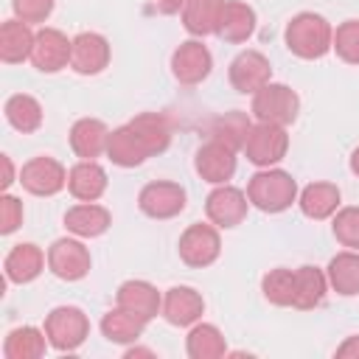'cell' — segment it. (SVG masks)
Masks as SVG:
<instances>
[{"label":"cell","instance_id":"1","mask_svg":"<svg viewBox=\"0 0 359 359\" xmlns=\"http://www.w3.org/2000/svg\"><path fill=\"white\" fill-rule=\"evenodd\" d=\"M283 39H286V48L297 59H323L331 50L334 28L323 14L300 11L286 22Z\"/></svg>","mask_w":359,"mask_h":359},{"label":"cell","instance_id":"2","mask_svg":"<svg viewBox=\"0 0 359 359\" xmlns=\"http://www.w3.org/2000/svg\"><path fill=\"white\" fill-rule=\"evenodd\" d=\"M247 199L264 213H283L297 202V182L283 168H261L247 182Z\"/></svg>","mask_w":359,"mask_h":359},{"label":"cell","instance_id":"3","mask_svg":"<svg viewBox=\"0 0 359 359\" xmlns=\"http://www.w3.org/2000/svg\"><path fill=\"white\" fill-rule=\"evenodd\" d=\"M250 112L255 121L261 123H278V126H289L297 121L300 112V98L289 84L280 81H269L264 84L250 104Z\"/></svg>","mask_w":359,"mask_h":359},{"label":"cell","instance_id":"4","mask_svg":"<svg viewBox=\"0 0 359 359\" xmlns=\"http://www.w3.org/2000/svg\"><path fill=\"white\" fill-rule=\"evenodd\" d=\"M45 334L50 348L62 353H73L90 337V320L79 306H56L45 317Z\"/></svg>","mask_w":359,"mask_h":359},{"label":"cell","instance_id":"5","mask_svg":"<svg viewBox=\"0 0 359 359\" xmlns=\"http://www.w3.org/2000/svg\"><path fill=\"white\" fill-rule=\"evenodd\" d=\"M247 160L258 168H272L278 165L286 151H289V135H286V126H278V123H261L255 121L247 140H244V149Z\"/></svg>","mask_w":359,"mask_h":359},{"label":"cell","instance_id":"6","mask_svg":"<svg viewBox=\"0 0 359 359\" xmlns=\"http://www.w3.org/2000/svg\"><path fill=\"white\" fill-rule=\"evenodd\" d=\"M177 252H180V261L185 266H194V269H205L210 266L219 252H222V236H219V227L210 224V222H196V224H188L180 236V244H177Z\"/></svg>","mask_w":359,"mask_h":359},{"label":"cell","instance_id":"7","mask_svg":"<svg viewBox=\"0 0 359 359\" xmlns=\"http://www.w3.org/2000/svg\"><path fill=\"white\" fill-rule=\"evenodd\" d=\"M250 210V199L241 188L236 185H216L208 199H205V216L210 224H216L219 230H233L247 219Z\"/></svg>","mask_w":359,"mask_h":359},{"label":"cell","instance_id":"8","mask_svg":"<svg viewBox=\"0 0 359 359\" xmlns=\"http://www.w3.org/2000/svg\"><path fill=\"white\" fill-rule=\"evenodd\" d=\"M185 188L180 182L171 180H154L146 182L137 194V208L149 216V219H174L185 210Z\"/></svg>","mask_w":359,"mask_h":359},{"label":"cell","instance_id":"9","mask_svg":"<svg viewBox=\"0 0 359 359\" xmlns=\"http://www.w3.org/2000/svg\"><path fill=\"white\" fill-rule=\"evenodd\" d=\"M93 266V258H90V250L76 238L65 236V238H56L50 247H48V269L59 278V280H81L87 278Z\"/></svg>","mask_w":359,"mask_h":359},{"label":"cell","instance_id":"10","mask_svg":"<svg viewBox=\"0 0 359 359\" xmlns=\"http://www.w3.org/2000/svg\"><path fill=\"white\" fill-rule=\"evenodd\" d=\"M213 70V56L202 39H185L171 53V73L180 84H202Z\"/></svg>","mask_w":359,"mask_h":359},{"label":"cell","instance_id":"11","mask_svg":"<svg viewBox=\"0 0 359 359\" xmlns=\"http://www.w3.org/2000/svg\"><path fill=\"white\" fill-rule=\"evenodd\" d=\"M227 79H230V84H233L236 93H241V95H255L264 84L272 81V65H269V59H266L261 50L247 48V50H241V53L230 62Z\"/></svg>","mask_w":359,"mask_h":359},{"label":"cell","instance_id":"12","mask_svg":"<svg viewBox=\"0 0 359 359\" xmlns=\"http://www.w3.org/2000/svg\"><path fill=\"white\" fill-rule=\"evenodd\" d=\"M20 185L34 196H56L67 188V168L53 157H31L20 168Z\"/></svg>","mask_w":359,"mask_h":359},{"label":"cell","instance_id":"13","mask_svg":"<svg viewBox=\"0 0 359 359\" xmlns=\"http://www.w3.org/2000/svg\"><path fill=\"white\" fill-rule=\"evenodd\" d=\"M70 50H73V39H67V34H62L59 28H39L34 48H31V65L39 73H59L62 67H70Z\"/></svg>","mask_w":359,"mask_h":359},{"label":"cell","instance_id":"14","mask_svg":"<svg viewBox=\"0 0 359 359\" xmlns=\"http://www.w3.org/2000/svg\"><path fill=\"white\" fill-rule=\"evenodd\" d=\"M109 65V42L104 34L95 31H81L73 36V50H70V67L79 76H98Z\"/></svg>","mask_w":359,"mask_h":359},{"label":"cell","instance_id":"15","mask_svg":"<svg viewBox=\"0 0 359 359\" xmlns=\"http://www.w3.org/2000/svg\"><path fill=\"white\" fill-rule=\"evenodd\" d=\"M194 168L196 174L210 182V185H224L227 180H233L236 174V151L227 149L224 143L219 140H208L196 149V157H194Z\"/></svg>","mask_w":359,"mask_h":359},{"label":"cell","instance_id":"16","mask_svg":"<svg viewBox=\"0 0 359 359\" xmlns=\"http://www.w3.org/2000/svg\"><path fill=\"white\" fill-rule=\"evenodd\" d=\"M202 311H205V300L194 286H171L163 294L160 314L168 325H177V328L194 325V323H199Z\"/></svg>","mask_w":359,"mask_h":359},{"label":"cell","instance_id":"17","mask_svg":"<svg viewBox=\"0 0 359 359\" xmlns=\"http://www.w3.org/2000/svg\"><path fill=\"white\" fill-rule=\"evenodd\" d=\"M115 303L121 309L137 314L140 320L151 323L163 309V294L149 280H123L118 286V292H115Z\"/></svg>","mask_w":359,"mask_h":359},{"label":"cell","instance_id":"18","mask_svg":"<svg viewBox=\"0 0 359 359\" xmlns=\"http://www.w3.org/2000/svg\"><path fill=\"white\" fill-rule=\"evenodd\" d=\"M45 264H48V255H45V252H42L36 244L22 241V244H14V247L8 250L6 261H3V269H6L8 283L22 286V283L36 280V278L42 275Z\"/></svg>","mask_w":359,"mask_h":359},{"label":"cell","instance_id":"19","mask_svg":"<svg viewBox=\"0 0 359 359\" xmlns=\"http://www.w3.org/2000/svg\"><path fill=\"white\" fill-rule=\"evenodd\" d=\"M70 149L76 157L81 160H95L101 154H107V143H109V129L104 121L98 118H79L70 126Z\"/></svg>","mask_w":359,"mask_h":359},{"label":"cell","instance_id":"20","mask_svg":"<svg viewBox=\"0 0 359 359\" xmlns=\"http://www.w3.org/2000/svg\"><path fill=\"white\" fill-rule=\"evenodd\" d=\"M107 171L95 160H79L67 171V191L79 202H98L107 194Z\"/></svg>","mask_w":359,"mask_h":359},{"label":"cell","instance_id":"21","mask_svg":"<svg viewBox=\"0 0 359 359\" xmlns=\"http://www.w3.org/2000/svg\"><path fill=\"white\" fill-rule=\"evenodd\" d=\"M107 157L112 160V165L121 168H135L140 163H146V157H151L149 146L143 143V137L126 123L109 132V143H107Z\"/></svg>","mask_w":359,"mask_h":359},{"label":"cell","instance_id":"22","mask_svg":"<svg viewBox=\"0 0 359 359\" xmlns=\"http://www.w3.org/2000/svg\"><path fill=\"white\" fill-rule=\"evenodd\" d=\"M109 224H112L109 210L104 205H95V202H79L65 213L67 233H73L79 238H98L109 230Z\"/></svg>","mask_w":359,"mask_h":359},{"label":"cell","instance_id":"23","mask_svg":"<svg viewBox=\"0 0 359 359\" xmlns=\"http://www.w3.org/2000/svg\"><path fill=\"white\" fill-rule=\"evenodd\" d=\"M339 199H342V194H339V188L334 182H309L297 194L300 213L306 219H314V222L331 219L339 210Z\"/></svg>","mask_w":359,"mask_h":359},{"label":"cell","instance_id":"24","mask_svg":"<svg viewBox=\"0 0 359 359\" xmlns=\"http://www.w3.org/2000/svg\"><path fill=\"white\" fill-rule=\"evenodd\" d=\"M255 8L241 3V0H227L224 3V11H222V20H219V31L216 36L224 39V42H247L252 34H255Z\"/></svg>","mask_w":359,"mask_h":359},{"label":"cell","instance_id":"25","mask_svg":"<svg viewBox=\"0 0 359 359\" xmlns=\"http://www.w3.org/2000/svg\"><path fill=\"white\" fill-rule=\"evenodd\" d=\"M227 0H185L182 6V25L194 39L210 36L219 31V20Z\"/></svg>","mask_w":359,"mask_h":359},{"label":"cell","instance_id":"26","mask_svg":"<svg viewBox=\"0 0 359 359\" xmlns=\"http://www.w3.org/2000/svg\"><path fill=\"white\" fill-rule=\"evenodd\" d=\"M36 34L31 31L28 22L22 20H6L0 25V59L6 65H20L25 59H31V48H34Z\"/></svg>","mask_w":359,"mask_h":359},{"label":"cell","instance_id":"27","mask_svg":"<svg viewBox=\"0 0 359 359\" xmlns=\"http://www.w3.org/2000/svg\"><path fill=\"white\" fill-rule=\"evenodd\" d=\"M328 286L342 297L359 294V250H342L337 252L325 266Z\"/></svg>","mask_w":359,"mask_h":359},{"label":"cell","instance_id":"28","mask_svg":"<svg viewBox=\"0 0 359 359\" xmlns=\"http://www.w3.org/2000/svg\"><path fill=\"white\" fill-rule=\"evenodd\" d=\"M48 334L45 328L36 325H20L14 331H8L6 342H3V356L6 359H42L48 351Z\"/></svg>","mask_w":359,"mask_h":359},{"label":"cell","instance_id":"29","mask_svg":"<svg viewBox=\"0 0 359 359\" xmlns=\"http://www.w3.org/2000/svg\"><path fill=\"white\" fill-rule=\"evenodd\" d=\"M146 325H149L146 320H140L137 314H132V311H126L121 306L109 309L101 317V334L109 342H115V345H132V342H137L143 337Z\"/></svg>","mask_w":359,"mask_h":359},{"label":"cell","instance_id":"30","mask_svg":"<svg viewBox=\"0 0 359 359\" xmlns=\"http://www.w3.org/2000/svg\"><path fill=\"white\" fill-rule=\"evenodd\" d=\"M325 292H328V278L320 266L306 264V266L294 269V303H292L294 309L309 311V309L320 306Z\"/></svg>","mask_w":359,"mask_h":359},{"label":"cell","instance_id":"31","mask_svg":"<svg viewBox=\"0 0 359 359\" xmlns=\"http://www.w3.org/2000/svg\"><path fill=\"white\" fill-rule=\"evenodd\" d=\"M3 112H6V121H8L17 132H22V135L36 132V129L42 126V121H45L42 104H39L34 95H28V93H14V95H8Z\"/></svg>","mask_w":359,"mask_h":359},{"label":"cell","instance_id":"32","mask_svg":"<svg viewBox=\"0 0 359 359\" xmlns=\"http://www.w3.org/2000/svg\"><path fill=\"white\" fill-rule=\"evenodd\" d=\"M185 353L191 359H219L227 353L224 334L213 323H194L185 337Z\"/></svg>","mask_w":359,"mask_h":359},{"label":"cell","instance_id":"33","mask_svg":"<svg viewBox=\"0 0 359 359\" xmlns=\"http://www.w3.org/2000/svg\"><path fill=\"white\" fill-rule=\"evenodd\" d=\"M250 129H252V121L247 118V112L233 109V112H224V115L213 118L210 126H208V135H210V140H219V143H224L227 149L241 151V149H244V140H247V135H250Z\"/></svg>","mask_w":359,"mask_h":359},{"label":"cell","instance_id":"34","mask_svg":"<svg viewBox=\"0 0 359 359\" xmlns=\"http://www.w3.org/2000/svg\"><path fill=\"white\" fill-rule=\"evenodd\" d=\"M129 126L143 137L151 154H163L171 146V123L160 112H140L129 121Z\"/></svg>","mask_w":359,"mask_h":359},{"label":"cell","instance_id":"35","mask_svg":"<svg viewBox=\"0 0 359 359\" xmlns=\"http://www.w3.org/2000/svg\"><path fill=\"white\" fill-rule=\"evenodd\" d=\"M261 292L272 306H292L294 303V269H286V266L269 269L261 280Z\"/></svg>","mask_w":359,"mask_h":359},{"label":"cell","instance_id":"36","mask_svg":"<svg viewBox=\"0 0 359 359\" xmlns=\"http://www.w3.org/2000/svg\"><path fill=\"white\" fill-rule=\"evenodd\" d=\"M331 233H334V238H337L345 250H359V208H356V205L339 208V210L334 213Z\"/></svg>","mask_w":359,"mask_h":359},{"label":"cell","instance_id":"37","mask_svg":"<svg viewBox=\"0 0 359 359\" xmlns=\"http://www.w3.org/2000/svg\"><path fill=\"white\" fill-rule=\"evenodd\" d=\"M331 50H337V56L342 62L359 65V20H345L337 25Z\"/></svg>","mask_w":359,"mask_h":359},{"label":"cell","instance_id":"38","mask_svg":"<svg viewBox=\"0 0 359 359\" xmlns=\"http://www.w3.org/2000/svg\"><path fill=\"white\" fill-rule=\"evenodd\" d=\"M53 6H56V0H11L14 17L28 22V25L31 22H45L53 14Z\"/></svg>","mask_w":359,"mask_h":359},{"label":"cell","instance_id":"39","mask_svg":"<svg viewBox=\"0 0 359 359\" xmlns=\"http://www.w3.org/2000/svg\"><path fill=\"white\" fill-rule=\"evenodd\" d=\"M20 224H22V202L11 194H3L0 196V233L11 236Z\"/></svg>","mask_w":359,"mask_h":359},{"label":"cell","instance_id":"40","mask_svg":"<svg viewBox=\"0 0 359 359\" xmlns=\"http://www.w3.org/2000/svg\"><path fill=\"white\" fill-rule=\"evenodd\" d=\"M149 6L157 14H177V11H182L185 0H149Z\"/></svg>","mask_w":359,"mask_h":359},{"label":"cell","instance_id":"41","mask_svg":"<svg viewBox=\"0 0 359 359\" xmlns=\"http://www.w3.org/2000/svg\"><path fill=\"white\" fill-rule=\"evenodd\" d=\"M339 359H359V337H348L339 348H337Z\"/></svg>","mask_w":359,"mask_h":359},{"label":"cell","instance_id":"42","mask_svg":"<svg viewBox=\"0 0 359 359\" xmlns=\"http://www.w3.org/2000/svg\"><path fill=\"white\" fill-rule=\"evenodd\" d=\"M0 163H3V180H0V185H3V191H8L11 182H14V165H11V157L8 154H0Z\"/></svg>","mask_w":359,"mask_h":359},{"label":"cell","instance_id":"43","mask_svg":"<svg viewBox=\"0 0 359 359\" xmlns=\"http://www.w3.org/2000/svg\"><path fill=\"white\" fill-rule=\"evenodd\" d=\"M348 165H351V171H353V174L359 177V146H356V149L351 151V160H348Z\"/></svg>","mask_w":359,"mask_h":359}]
</instances>
